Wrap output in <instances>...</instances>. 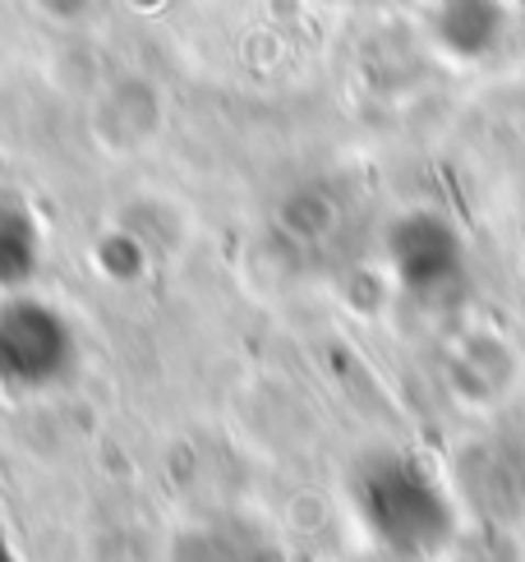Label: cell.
<instances>
[{
    "instance_id": "6da1fadb",
    "label": "cell",
    "mask_w": 525,
    "mask_h": 562,
    "mask_svg": "<svg viewBox=\"0 0 525 562\" xmlns=\"http://www.w3.org/2000/svg\"><path fill=\"white\" fill-rule=\"evenodd\" d=\"M75 360L79 341L60 310L29 295L0 300V387L14 396H42L75 373Z\"/></svg>"
},
{
    "instance_id": "7a4b0ae2",
    "label": "cell",
    "mask_w": 525,
    "mask_h": 562,
    "mask_svg": "<svg viewBox=\"0 0 525 562\" xmlns=\"http://www.w3.org/2000/svg\"><path fill=\"white\" fill-rule=\"evenodd\" d=\"M171 562H272V549L241 521H208L180 535Z\"/></svg>"
},
{
    "instance_id": "3957f363",
    "label": "cell",
    "mask_w": 525,
    "mask_h": 562,
    "mask_svg": "<svg viewBox=\"0 0 525 562\" xmlns=\"http://www.w3.org/2000/svg\"><path fill=\"white\" fill-rule=\"evenodd\" d=\"M0 562H19V553H14V544H10L5 521H0Z\"/></svg>"
}]
</instances>
